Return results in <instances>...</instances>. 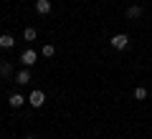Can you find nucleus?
<instances>
[{
    "instance_id": "obj_1",
    "label": "nucleus",
    "mask_w": 152,
    "mask_h": 139,
    "mask_svg": "<svg viewBox=\"0 0 152 139\" xmlns=\"http://www.w3.org/2000/svg\"><path fill=\"white\" fill-rule=\"evenodd\" d=\"M109 43H112V48L124 51V48H129V36H127V33H117V36L109 38Z\"/></svg>"
},
{
    "instance_id": "obj_2",
    "label": "nucleus",
    "mask_w": 152,
    "mask_h": 139,
    "mask_svg": "<svg viewBox=\"0 0 152 139\" xmlns=\"http://www.w3.org/2000/svg\"><path fill=\"white\" fill-rule=\"evenodd\" d=\"M28 104H31L33 109H41L46 104V94L41 89H36V91H31V96H28Z\"/></svg>"
},
{
    "instance_id": "obj_3",
    "label": "nucleus",
    "mask_w": 152,
    "mask_h": 139,
    "mask_svg": "<svg viewBox=\"0 0 152 139\" xmlns=\"http://www.w3.org/2000/svg\"><path fill=\"white\" fill-rule=\"evenodd\" d=\"M36 61H38V53H36L33 48H26V51L20 53V63L26 66V68H31V66L36 63Z\"/></svg>"
},
{
    "instance_id": "obj_4",
    "label": "nucleus",
    "mask_w": 152,
    "mask_h": 139,
    "mask_svg": "<svg viewBox=\"0 0 152 139\" xmlns=\"http://www.w3.org/2000/svg\"><path fill=\"white\" fill-rule=\"evenodd\" d=\"M36 13L38 15H48L51 13V0H36Z\"/></svg>"
},
{
    "instance_id": "obj_5",
    "label": "nucleus",
    "mask_w": 152,
    "mask_h": 139,
    "mask_svg": "<svg viewBox=\"0 0 152 139\" xmlns=\"http://www.w3.org/2000/svg\"><path fill=\"white\" fill-rule=\"evenodd\" d=\"M15 84H20V86H26V84H31V71L23 66V71H18L15 74Z\"/></svg>"
},
{
    "instance_id": "obj_6",
    "label": "nucleus",
    "mask_w": 152,
    "mask_h": 139,
    "mask_svg": "<svg viewBox=\"0 0 152 139\" xmlns=\"http://www.w3.org/2000/svg\"><path fill=\"white\" fill-rule=\"evenodd\" d=\"M8 104H10L13 109H20L23 104H26V96H23V94H10V99H8Z\"/></svg>"
},
{
    "instance_id": "obj_7",
    "label": "nucleus",
    "mask_w": 152,
    "mask_h": 139,
    "mask_svg": "<svg viewBox=\"0 0 152 139\" xmlns=\"http://www.w3.org/2000/svg\"><path fill=\"white\" fill-rule=\"evenodd\" d=\"M13 46H15V38L10 33H3L0 36V48H13Z\"/></svg>"
},
{
    "instance_id": "obj_8",
    "label": "nucleus",
    "mask_w": 152,
    "mask_h": 139,
    "mask_svg": "<svg viewBox=\"0 0 152 139\" xmlns=\"http://www.w3.org/2000/svg\"><path fill=\"white\" fill-rule=\"evenodd\" d=\"M127 18H129V20H140L142 18V8L140 5H129L127 8Z\"/></svg>"
},
{
    "instance_id": "obj_9",
    "label": "nucleus",
    "mask_w": 152,
    "mask_h": 139,
    "mask_svg": "<svg viewBox=\"0 0 152 139\" xmlns=\"http://www.w3.org/2000/svg\"><path fill=\"white\" fill-rule=\"evenodd\" d=\"M53 53H56L53 46H51V43H43V48H41V56H43V58H53Z\"/></svg>"
},
{
    "instance_id": "obj_10",
    "label": "nucleus",
    "mask_w": 152,
    "mask_h": 139,
    "mask_svg": "<svg viewBox=\"0 0 152 139\" xmlns=\"http://www.w3.org/2000/svg\"><path fill=\"white\" fill-rule=\"evenodd\" d=\"M0 76H3V79H8V76H13V66L8 63V61H3V63H0Z\"/></svg>"
},
{
    "instance_id": "obj_11",
    "label": "nucleus",
    "mask_w": 152,
    "mask_h": 139,
    "mask_svg": "<svg viewBox=\"0 0 152 139\" xmlns=\"http://www.w3.org/2000/svg\"><path fill=\"white\" fill-rule=\"evenodd\" d=\"M36 28H23V38H26V41H36Z\"/></svg>"
},
{
    "instance_id": "obj_12",
    "label": "nucleus",
    "mask_w": 152,
    "mask_h": 139,
    "mask_svg": "<svg viewBox=\"0 0 152 139\" xmlns=\"http://www.w3.org/2000/svg\"><path fill=\"white\" fill-rule=\"evenodd\" d=\"M134 99H137V101H145V99H147V89H142V86L134 89Z\"/></svg>"
},
{
    "instance_id": "obj_13",
    "label": "nucleus",
    "mask_w": 152,
    "mask_h": 139,
    "mask_svg": "<svg viewBox=\"0 0 152 139\" xmlns=\"http://www.w3.org/2000/svg\"><path fill=\"white\" fill-rule=\"evenodd\" d=\"M26 139H36V137H26Z\"/></svg>"
},
{
    "instance_id": "obj_14",
    "label": "nucleus",
    "mask_w": 152,
    "mask_h": 139,
    "mask_svg": "<svg viewBox=\"0 0 152 139\" xmlns=\"http://www.w3.org/2000/svg\"><path fill=\"white\" fill-rule=\"evenodd\" d=\"M150 96H152V89H150Z\"/></svg>"
}]
</instances>
